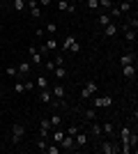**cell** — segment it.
<instances>
[{
	"mask_svg": "<svg viewBox=\"0 0 138 154\" xmlns=\"http://www.w3.org/2000/svg\"><path fill=\"white\" fill-rule=\"evenodd\" d=\"M85 7L90 9V12H97L99 9V0H85Z\"/></svg>",
	"mask_w": 138,
	"mask_h": 154,
	"instance_id": "4316f807",
	"label": "cell"
},
{
	"mask_svg": "<svg viewBox=\"0 0 138 154\" xmlns=\"http://www.w3.org/2000/svg\"><path fill=\"white\" fill-rule=\"evenodd\" d=\"M58 9L60 12H69V0H58Z\"/></svg>",
	"mask_w": 138,
	"mask_h": 154,
	"instance_id": "f1b7e54d",
	"label": "cell"
},
{
	"mask_svg": "<svg viewBox=\"0 0 138 154\" xmlns=\"http://www.w3.org/2000/svg\"><path fill=\"white\" fill-rule=\"evenodd\" d=\"M46 48H48V53L51 51H55V48H58V42H55V37H46Z\"/></svg>",
	"mask_w": 138,
	"mask_h": 154,
	"instance_id": "cb8c5ba5",
	"label": "cell"
},
{
	"mask_svg": "<svg viewBox=\"0 0 138 154\" xmlns=\"http://www.w3.org/2000/svg\"><path fill=\"white\" fill-rule=\"evenodd\" d=\"M53 62H55V67H62V64H65V55H55Z\"/></svg>",
	"mask_w": 138,
	"mask_h": 154,
	"instance_id": "8d00e7d4",
	"label": "cell"
},
{
	"mask_svg": "<svg viewBox=\"0 0 138 154\" xmlns=\"http://www.w3.org/2000/svg\"><path fill=\"white\" fill-rule=\"evenodd\" d=\"M60 147H62V149H69V152H72V149H76V143H74V136L65 134V138L60 140Z\"/></svg>",
	"mask_w": 138,
	"mask_h": 154,
	"instance_id": "9c48e42d",
	"label": "cell"
},
{
	"mask_svg": "<svg viewBox=\"0 0 138 154\" xmlns=\"http://www.w3.org/2000/svg\"><path fill=\"white\" fill-rule=\"evenodd\" d=\"M92 94H97V81H87L85 88H83V92H81L83 99H90Z\"/></svg>",
	"mask_w": 138,
	"mask_h": 154,
	"instance_id": "5b68a950",
	"label": "cell"
},
{
	"mask_svg": "<svg viewBox=\"0 0 138 154\" xmlns=\"http://www.w3.org/2000/svg\"><path fill=\"white\" fill-rule=\"evenodd\" d=\"M30 69H32V64H30V60H23V62L16 64V71H19V78H26L28 74H30Z\"/></svg>",
	"mask_w": 138,
	"mask_h": 154,
	"instance_id": "8992f818",
	"label": "cell"
},
{
	"mask_svg": "<svg viewBox=\"0 0 138 154\" xmlns=\"http://www.w3.org/2000/svg\"><path fill=\"white\" fill-rule=\"evenodd\" d=\"M129 134H131V127H122V129H120V152H124V154L131 152V145H129Z\"/></svg>",
	"mask_w": 138,
	"mask_h": 154,
	"instance_id": "6da1fadb",
	"label": "cell"
},
{
	"mask_svg": "<svg viewBox=\"0 0 138 154\" xmlns=\"http://www.w3.org/2000/svg\"><path fill=\"white\" fill-rule=\"evenodd\" d=\"M122 64H136V53H131V51L122 53V55H120V67H122Z\"/></svg>",
	"mask_w": 138,
	"mask_h": 154,
	"instance_id": "30bf717a",
	"label": "cell"
},
{
	"mask_svg": "<svg viewBox=\"0 0 138 154\" xmlns=\"http://www.w3.org/2000/svg\"><path fill=\"white\" fill-rule=\"evenodd\" d=\"M39 101H41V103H48V106H51V101H53L51 88H48V90H41V92H39Z\"/></svg>",
	"mask_w": 138,
	"mask_h": 154,
	"instance_id": "ac0fdd59",
	"label": "cell"
},
{
	"mask_svg": "<svg viewBox=\"0 0 138 154\" xmlns=\"http://www.w3.org/2000/svg\"><path fill=\"white\" fill-rule=\"evenodd\" d=\"M124 39L127 42H136V30H131L129 26H124Z\"/></svg>",
	"mask_w": 138,
	"mask_h": 154,
	"instance_id": "603a6c76",
	"label": "cell"
},
{
	"mask_svg": "<svg viewBox=\"0 0 138 154\" xmlns=\"http://www.w3.org/2000/svg\"><path fill=\"white\" fill-rule=\"evenodd\" d=\"M23 88H26V92H30V90L35 88V83H32V81H26V83H23Z\"/></svg>",
	"mask_w": 138,
	"mask_h": 154,
	"instance_id": "ab89813d",
	"label": "cell"
},
{
	"mask_svg": "<svg viewBox=\"0 0 138 154\" xmlns=\"http://www.w3.org/2000/svg\"><path fill=\"white\" fill-rule=\"evenodd\" d=\"M127 26L131 28V30H136V28H138V19H136V16H133V19H129V21H127Z\"/></svg>",
	"mask_w": 138,
	"mask_h": 154,
	"instance_id": "d590c367",
	"label": "cell"
},
{
	"mask_svg": "<svg viewBox=\"0 0 138 154\" xmlns=\"http://www.w3.org/2000/svg\"><path fill=\"white\" fill-rule=\"evenodd\" d=\"M46 37H55V32H58V26H55V23H53V21H51V23H46Z\"/></svg>",
	"mask_w": 138,
	"mask_h": 154,
	"instance_id": "44dd1931",
	"label": "cell"
},
{
	"mask_svg": "<svg viewBox=\"0 0 138 154\" xmlns=\"http://www.w3.org/2000/svg\"><path fill=\"white\" fill-rule=\"evenodd\" d=\"M115 32H118V26H115L113 21L106 28H101V35H104V37H115Z\"/></svg>",
	"mask_w": 138,
	"mask_h": 154,
	"instance_id": "5bb4252c",
	"label": "cell"
},
{
	"mask_svg": "<svg viewBox=\"0 0 138 154\" xmlns=\"http://www.w3.org/2000/svg\"><path fill=\"white\" fill-rule=\"evenodd\" d=\"M122 74L124 78H136V64H122Z\"/></svg>",
	"mask_w": 138,
	"mask_h": 154,
	"instance_id": "4fadbf2b",
	"label": "cell"
},
{
	"mask_svg": "<svg viewBox=\"0 0 138 154\" xmlns=\"http://www.w3.org/2000/svg\"><path fill=\"white\" fill-rule=\"evenodd\" d=\"M67 14H76V5H74V2H69V12Z\"/></svg>",
	"mask_w": 138,
	"mask_h": 154,
	"instance_id": "b9f144b4",
	"label": "cell"
},
{
	"mask_svg": "<svg viewBox=\"0 0 138 154\" xmlns=\"http://www.w3.org/2000/svg\"><path fill=\"white\" fill-rule=\"evenodd\" d=\"M97 149L101 154H115V152H120V145H115V140H101Z\"/></svg>",
	"mask_w": 138,
	"mask_h": 154,
	"instance_id": "3957f363",
	"label": "cell"
},
{
	"mask_svg": "<svg viewBox=\"0 0 138 154\" xmlns=\"http://www.w3.org/2000/svg\"><path fill=\"white\" fill-rule=\"evenodd\" d=\"M12 9L14 12H26V0H12Z\"/></svg>",
	"mask_w": 138,
	"mask_h": 154,
	"instance_id": "ffe728a7",
	"label": "cell"
},
{
	"mask_svg": "<svg viewBox=\"0 0 138 154\" xmlns=\"http://www.w3.org/2000/svg\"><path fill=\"white\" fill-rule=\"evenodd\" d=\"M30 16H32V19H39V16H41V9H39V5L30 9Z\"/></svg>",
	"mask_w": 138,
	"mask_h": 154,
	"instance_id": "1f68e13d",
	"label": "cell"
},
{
	"mask_svg": "<svg viewBox=\"0 0 138 154\" xmlns=\"http://www.w3.org/2000/svg\"><path fill=\"white\" fill-rule=\"evenodd\" d=\"M5 74H7V76H12V78H19V71H16V67H7Z\"/></svg>",
	"mask_w": 138,
	"mask_h": 154,
	"instance_id": "4dcf8cb0",
	"label": "cell"
},
{
	"mask_svg": "<svg viewBox=\"0 0 138 154\" xmlns=\"http://www.w3.org/2000/svg\"><path fill=\"white\" fill-rule=\"evenodd\" d=\"M48 122H51V127H55V129H58L60 124H62V117H60V113H53V115L48 117Z\"/></svg>",
	"mask_w": 138,
	"mask_h": 154,
	"instance_id": "7402d4cb",
	"label": "cell"
},
{
	"mask_svg": "<svg viewBox=\"0 0 138 154\" xmlns=\"http://www.w3.org/2000/svg\"><path fill=\"white\" fill-rule=\"evenodd\" d=\"M62 138H65V131H62V129H58V131H53V140L58 143V145H60V140H62Z\"/></svg>",
	"mask_w": 138,
	"mask_h": 154,
	"instance_id": "f546056e",
	"label": "cell"
},
{
	"mask_svg": "<svg viewBox=\"0 0 138 154\" xmlns=\"http://www.w3.org/2000/svg\"><path fill=\"white\" fill-rule=\"evenodd\" d=\"M0 19H2V9H0Z\"/></svg>",
	"mask_w": 138,
	"mask_h": 154,
	"instance_id": "f6af8a7d",
	"label": "cell"
},
{
	"mask_svg": "<svg viewBox=\"0 0 138 154\" xmlns=\"http://www.w3.org/2000/svg\"><path fill=\"white\" fill-rule=\"evenodd\" d=\"M23 134H26V127H23V124H19V122L12 124V145H19Z\"/></svg>",
	"mask_w": 138,
	"mask_h": 154,
	"instance_id": "277c9868",
	"label": "cell"
},
{
	"mask_svg": "<svg viewBox=\"0 0 138 154\" xmlns=\"http://www.w3.org/2000/svg\"><path fill=\"white\" fill-rule=\"evenodd\" d=\"M94 110H97V108H92V110H85V120H87V122H90V120H94V115H97Z\"/></svg>",
	"mask_w": 138,
	"mask_h": 154,
	"instance_id": "74e56055",
	"label": "cell"
},
{
	"mask_svg": "<svg viewBox=\"0 0 138 154\" xmlns=\"http://www.w3.org/2000/svg\"><path fill=\"white\" fill-rule=\"evenodd\" d=\"M51 94L58 99V101H65V97H67V90H65V85L58 83V85H53L51 88Z\"/></svg>",
	"mask_w": 138,
	"mask_h": 154,
	"instance_id": "52a82bcc",
	"label": "cell"
},
{
	"mask_svg": "<svg viewBox=\"0 0 138 154\" xmlns=\"http://www.w3.org/2000/svg\"><path fill=\"white\" fill-rule=\"evenodd\" d=\"M39 2H41V7H48V5L53 2V0H39Z\"/></svg>",
	"mask_w": 138,
	"mask_h": 154,
	"instance_id": "7bdbcfd3",
	"label": "cell"
},
{
	"mask_svg": "<svg viewBox=\"0 0 138 154\" xmlns=\"http://www.w3.org/2000/svg\"><path fill=\"white\" fill-rule=\"evenodd\" d=\"M113 2H122V0H113Z\"/></svg>",
	"mask_w": 138,
	"mask_h": 154,
	"instance_id": "ee69618b",
	"label": "cell"
},
{
	"mask_svg": "<svg viewBox=\"0 0 138 154\" xmlns=\"http://www.w3.org/2000/svg\"><path fill=\"white\" fill-rule=\"evenodd\" d=\"M76 131H78V127H76V124H72V127L67 129L65 134H69V136H76Z\"/></svg>",
	"mask_w": 138,
	"mask_h": 154,
	"instance_id": "f35d334b",
	"label": "cell"
},
{
	"mask_svg": "<svg viewBox=\"0 0 138 154\" xmlns=\"http://www.w3.org/2000/svg\"><path fill=\"white\" fill-rule=\"evenodd\" d=\"M101 134H104V136H108V138H113V136H115V127H113V122L101 124Z\"/></svg>",
	"mask_w": 138,
	"mask_h": 154,
	"instance_id": "e0dca14e",
	"label": "cell"
},
{
	"mask_svg": "<svg viewBox=\"0 0 138 154\" xmlns=\"http://www.w3.org/2000/svg\"><path fill=\"white\" fill-rule=\"evenodd\" d=\"M37 88H39V90H48V78L39 76V78H37Z\"/></svg>",
	"mask_w": 138,
	"mask_h": 154,
	"instance_id": "484cf974",
	"label": "cell"
},
{
	"mask_svg": "<svg viewBox=\"0 0 138 154\" xmlns=\"http://www.w3.org/2000/svg\"><path fill=\"white\" fill-rule=\"evenodd\" d=\"M53 76L58 78V81L67 78V69H65V64H62V67H55V69H53Z\"/></svg>",
	"mask_w": 138,
	"mask_h": 154,
	"instance_id": "d6986e66",
	"label": "cell"
},
{
	"mask_svg": "<svg viewBox=\"0 0 138 154\" xmlns=\"http://www.w3.org/2000/svg\"><path fill=\"white\" fill-rule=\"evenodd\" d=\"M48 131H51V122H48L46 117H41V122H39V134H41V138H46V136H48Z\"/></svg>",
	"mask_w": 138,
	"mask_h": 154,
	"instance_id": "9a60e30c",
	"label": "cell"
},
{
	"mask_svg": "<svg viewBox=\"0 0 138 154\" xmlns=\"http://www.w3.org/2000/svg\"><path fill=\"white\" fill-rule=\"evenodd\" d=\"M129 9H131V2H129V0H122V2H120V12H122V16H124Z\"/></svg>",
	"mask_w": 138,
	"mask_h": 154,
	"instance_id": "83f0119b",
	"label": "cell"
},
{
	"mask_svg": "<svg viewBox=\"0 0 138 154\" xmlns=\"http://www.w3.org/2000/svg\"><path fill=\"white\" fill-rule=\"evenodd\" d=\"M92 99V106H94V108H111L113 106V97H108V94H92L90 97Z\"/></svg>",
	"mask_w": 138,
	"mask_h": 154,
	"instance_id": "7a4b0ae2",
	"label": "cell"
},
{
	"mask_svg": "<svg viewBox=\"0 0 138 154\" xmlns=\"http://www.w3.org/2000/svg\"><path fill=\"white\" fill-rule=\"evenodd\" d=\"M44 152H46V154H60V147H51V145H46Z\"/></svg>",
	"mask_w": 138,
	"mask_h": 154,
	"instance_id": "836d02e7",
	"label": "cell"
},
{
	"mask_svg": "<svg viewBox=\"0 0 138 154\" xmlns=\"http://www.w3.org/2000/svg\"><path fill=\"white\" fill-rule=\"evenodd\" d=\"M28 53H30V64L39 67V64H41V55H39V51H37L35 46H30V48H28Z\"/></svg>",
	"mask_w": 138,
	"mask_h": 154,
	"instance_id": "8fae6325",
	"label": "cell"
},
{
	"mask_svg": "<svg viewBox=\"0 0 138 154\" xmlns=\"http://www.w3.org/2000/svg\"><path fill=\"white\" fill-rule=\"evenodd\" d=\"M90 136L94 138V140H99V138L104 136V134H101V124H97V122H92V120H90Z\"/></svg>",
	"mask_w": 138,
	"mask_h": 154,
	"instance_id": "7c38bea8",
	"label": "cell"
},
{
	"mask_svg": "<svg viewBox=\"0 0 138 154\" xmlns=\"http://www.w3.org/2000/svg\"><path fill=\"white\" fill-rule=\"evenodd\" d=\"M0 32H2V23H0Z\"/></svg>",
	"mask_w": 138,
	"mask_h": 154,
	"instance_id": "bcb514c9",
	"label": "cell"
},
{
	"mask_svg": "<svg viewBox=\"0 0 138 154\" xmlns=\"http://www.w3.org/2000/svg\"><path fill=\"white\" fill-rule=\"evenodd\" d=\"M46 69L53 71V69H55V62H53V60H51V62H46Z\"/></svg>",
	"mask_w": 138,
	"mask_h": 154,
	"instance_id": "60d3db41",
	"label": "cell"
},
{
	"mask_svg": "<svg viewBox=\"0 0 138 154\" xmlns=\"http://www.w3.org/2000/svg\"><path fill=\"white\" fill-rule=\"evenodd\" d=\"M111 21H113V19L108 16V12H101V14H99V19H97V26H99V28H106Z\"/></svg>",
	"mask_w": 138,
	"mask_h": 154,
	"instance_id": "2e32d148",
	"label": "cell"
},
{
	"mask_svg": "<svg viewBox=\"0 0 138 154\" xmlns=\"http://www.w3.org/2000/svg\"><path fill=\"white\" fill-rule=\"evenodd\" d=\"M111 5H115L113 0H99V7H101V9H108Z\"/></svg>",
	"mask_w": 138,
	"mask_h": 154,
	"instance_id": "d6a6232c",
	"label": "cell"
},
{
	"mask_svg": "<svg viewBox=\"0 0 138 154\" xmlns=\"http://www.w3.org/2000/svg\"><path fill=\"white\" fill-rule=\"evenodd\" d=\"M74 42H76V37H74V35H67L65 42H62V51H69V46H72Z\"/></svg>",
	"mask_w": 138,
	"mask_h": 154,
	"instance_id": "d4e9b609",
	"label": "cell"
},
{
	"mask_svg": "<svg viewBox=\"0 0 138 154\" xmlns=\"http://www.w3.org/2000/svg\"><path fill=\"white\" fill-rule=\"evenodd\" d=\"M14 92H19V94H23V92H26L23 83H19V81H16V83H14Z\"/></svg>",
	"mask_w": 138,
	"mask_h": 154,
	"instance_id": "e575fe53",
	"label": "cell"
},
{
	"mask_svg": "<svg viewBox=\"0 0 138 154\" xmlns=\"http://www.w3.org/2000/svg\"><path fill=\"white\" fill-rule=\"evenodd\" d=\"M87 140H90V136H87L85 131H76V136H74V143H76V147H85Z\"/></svg>",
	"mask_w": 138,
	"mask_h": 154,
	"instance_id": "ba28073f",
	"label": "cell"
}]
</instances>
